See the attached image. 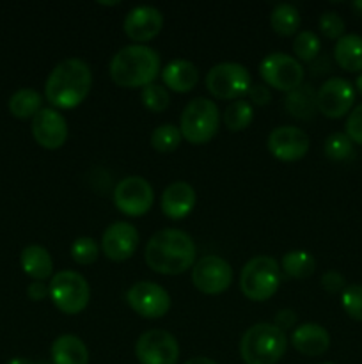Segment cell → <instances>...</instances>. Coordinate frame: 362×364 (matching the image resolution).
Instances as JSON below:
<instances>
[{
    "instance_id": "1",
    "label": "cell",
    "mask_w": 362,
    "mask_h": 364,
    "mask_svg": "<svg viewBox=\"0 0 362 364\" xmlns=\"http://www.w3.org/2000/svg\"><path fill=\"white\" fill-rule=\"evenodd\" d=\"M195 256L197 247L194 238L174 228L156 231L144 249L148 267L162 276H180L187 272L195 265Z\"/></svg>"
},
{
    "instance_id": "2",
    "label": "cell",
    "mask_w": 362,
    "mask_h": 364,
    "mask_svg": "<svg viewBox=\"0 0 362 364\" xmlns=\"http://www.w3.org/2000/svg\"><path fill=\"white\" fill-rule=\"evenodd\" d=\"M92 87V71L78 57L64 59L50 71L45 84V98L57 110H70L80 105Z\"/></svg>"
},
{
    "instance_id": "3",
    "label": "cell",
    "mask_w": 362,
    "mask_h": 364,
    "mask_svg": "<svg viewBox=\"0 0 362 364\" xmlns=\"http://www.w3.org/2000/svg\"><path fill=\"white\" fill-rule=\"evenodd\" d=\"M160 64L158 52L151 46L128 45L112 57L109 73L114 84L119 87L138 89L155 82L162 71Z\"/></svg>"
},
{
    "instance_id": "4",
    "label": "cell",
    "mask_w": 362,
    "mask_h": 364,
    "mask_svg": "<svg viewBox=\"0 0 362 364\" xmlns=\"http://www.w3.org/2000/svg\"><path fill=\"white\" fill-rule=\"evenodd\" d=\"M286 348V333L268 322L248 327L240 341V355L245 364H277Z\"/></svg>"
},
{
    "instance_id": "5",
    "label": "cell",
    "mask_w": 362,
    "mask_h": 364,
    "mask_svg": "<svg viewBox=\"0 0 362 364\" xmlns=\"http://www.w3.org/2000/svg\"><path fill=\"white\" fill-rule=\"evenodd\" d=\"M280 265L272 256H256L248 259L240 274V290L248 301L265 302L280 287Z\"/></svg>"
},
{
    "instance_id": "6",
    "label": "cell",
    "mask_w": 362,
    "mask_h": 364,
    "mask_svg": "<svg viewBox=\"0 0 362 364\" xmlns=\"http://www.w3.org/2000/svg\"><path fill=\"white\" fill-rule=\"evenodd\" d=\"M220 127V110L209 98H195L187 103L180 119L181 137L194 146L212 141Z\"/></svg>"
},
{
    "instance_id": "7",
    "label": "cell",
    "mask_w": 362,
    "mask_h": 364,
    "mask_svg": "<svg viewBox=\"0 0 362 364\" xmlns=\"http://www.w3.org/2000/svg\"><path fill=\"white\" fill-rule=\"evenodd\" d=\"M50 301L64 315H78L91 299L87 279L75 270H60L50 279Z\"/></svg>"
},
{
    "instance_id": "8",
    "label": "cell",
    "mask_w": 362,
    "mask_h": 364,
    "mask_svg": "<svg viewBox=\"0 0 362 364\" xmlns=\"http://www.w3.org/2000/svg\"><path fill=\"white\" fill-rule=\"evenodd\" d=\"M206 89L219 100H238L248 92L252 77L243 64L220 63L206 73Z\"/></svg>"
},
{
    "instance_id": "9",
    "label": "cell",
    "mask_w": 362,
    "mask_h": 364,
    "mask_svg": "<svg viewBox=\"0 0 362 364\" xmlns=\"http://www.w3.org/2000/svg\"><path fill=\"white\" fill-rule=\"evenodd\" d=\"M263 84L283 92H291L304 84V68L300 60L283 52L268 53L259 64Z\"/></svg>"
},
{
    "instance_id": "10",
    "label": "cell",
    "mask_w": 362,
    "mask_h": 364,
    "mask_svg": "<svg viewBox=\"0 0 362 364\" xmlns=\"http://www.w3.org/2000/svg\"><path fill=\"white\" fill-rule=\"evenodd\" d=\"M114 205L128 217H142L155 205L153 185L142 176H128L114 188Z\"/></svg>"
},
{
    "instance_id": "11",
    "label": "cell",
    "mask_w": 362,
    "mask_h": 364,
    "mask_svg": "<svg viewBox=\"0 0 362 364\" xmlns=\"http://www.w3.org/2000/svg\"><path fill=\"white\" fill-rule=\"evenodd\" d=\"M126 302L138 316L149 320L162 318L170 309L169 291L153 281H138L126 291Z\"/></svg>"
},
{
    "instance_id": "12",
    "label": "cell",
    "mask_w": 362,
    "mask_h": 364,
    "mask_svg": "<svg viewBox=\"0 0 362 364\" xmlns=\"http://www.w3.org/2000/svg\"><path fill=\"white\" fill-rule=\"evenodd\" d=\"M192 283L201 294L220 295L233 283V269L220 256H202L192 267Z\"/></svg>"
},
{
    "instance_id": "13",
    "label": "cell",
    "mask_w": 362,
    "mask_h": 364,
    "mask_svg": "<svg viewBox=\"0 0 362 364\" xmlns=\"http://www.w3.org/2000/svg\"><path fill=\"white\" fill-rule=\"evenodd\" d=\"M355 103V87L350 80L341 77H332L323 82L316 91V105L318 112L329 119H341L351 112Z\"/></svg>"
},
{
    "instance_id": "14",
    "label": "cell",
    "mask_w": 362,
    "mask_h": 364,
    "mask_svg": "<svg viewBox=\"0 0 362 364\" xmlns=\"http://www.w3.org/2000/svg\"><path fill=\"white\" fill-rule=\"evenodd\" d=\"M135 355L141 364H176L180 361V343L163 329L146 331L135 343Z\"/></svg>"
},
{
    "instance_id": "15",
    "label": "cell",
    "mask_w": 362,
    "mask_h": 364,
    "mask_svg": "<svg viewBox=\"0 0 362 364\" xmlns=\"http://www.w3.org/2000/svg\"><path fill=\"white\" fill-rule=\"evenodd\" d=\"M266 146L273 159L280 162H298L307 155L311 148V139L302 128L286 124V127H277L270 132Z\"/></svg>"
},
{
    "instance_id": "16",
    "label": "cell",
    "mask_w": 362,
    "mask_h": 364,
    "mask_svg": "<svg viewBox=\"0 0 362 364\" xmlns=\"http://www.w3.org/2000/svg\"><path fill=\"white\" fill-rule=\"evenodd\" d=\"M32 137L41 148L59 149L67 141V121L53 107H45L32 119Z\"/></svg>"
},
{
    "instance_id": "17",
    "label": "cell",
    "mask_w": 362,
    "mask_h": 364,
    "mask_svg": "<svg viewBox=\"0 0 362 364\" xmlns=\"http://www.w3.org/2000/svg\"><path fill=\"white\" fill-rule=\"evenodd\" d=\"M141 242L137 228L124 220L110 224L102 237V251L112 262H126L135 255Z\"/></svg>"
},
{
    "instance_id": "18",
    "label": "cell",
    "mask_w": 362,
    "mask_h": 364,
    "mask_svg": "<svg viewBox=\"0 0 362 364\" xmlns=\"http://www.w3.org/2000/svg\"><path fill=\"white\" fill-rule=\"evenodd\" d=\"M163 27L162 11L153 6H137L128 11L123 21V31L135 45L151 41Z\"/></svg>"
},
{
    "instance_id": "19",
    "label": "cell",
    "mask_w": 362,
    "mask_h": 364,
    "mask_svg": "<svg viewBox=\"0 0 362 364\" xmlns=\"http://www.w3.org/2000/svg\"><path fill=\"white\" fill-rule=\"evenodd\" d=\"M197 203L195 188L187 181H174L162 192L160 206L163 215L172 220H181L192 213Z\"/></svg>"
},
{
    "instance_id": "20",
    "label": "cell",
    "mask_w": 362,
    "mask_h": 364,
    "mask_svg": "<svg viewBox=\"0 0 362 364\" xmlns=\"http://www.w3.org/2000/svg\"><path fill=\"white\" fill-rule=\"evenodd\" d=\"M291 345L295 350L307 358H319L325 354L330 347V334L319 323H302L295 327V331L290 336Z\"/></svg>"
},
{
    "instance_id": "21",
    "label": "cell",
    "mask_w": 362,
    "mask_h": 364,
    "mask_svg": "<svg viewBox=\"0 0 362 364\" xmlns=\"http://www.w3.org/2000/svg\"><path fill=\"white\" fill-rule=\"evenodd\" d=\"M163 84L174 92H190L199 82V70L187 59H174L160 71Z\"/></svg>"
},
{
    "instance_id": "22",
    "label": "cell",
    "mask_w": 362,
    "mask_h": 364,
    "mask_svg": "<svg viewBox=\"0 0 362 364\" xmlns=\"http://www.w3.org/2000/svg\"><path fill=\"white\" fill-rule=\"evenodd\" d=\"M20 265L34 281H46L53 276V259L43 245H27L20 255Z\"/></svg>"
},
{
    "instance_id": "23",
    "label": "cell",
    "mask_w": 362,
    "mask_h": 364,
    "mask_svg": "<svg viewBox=\"0 0 362 364\" xmlns=\"http://www.w3.org/2000/svg\"><path fill=\"white\" fill-rule=\"evenodd\" d=\"M53 364H89V350L75 334H62L50 348Z\"/></svg>"
},
{
    "instance_id": "24",
    "label": "cell",
    "mask_w": 362,
    "mask_h": 364,
    "mask_svg": "<svg viewBox=\"0 0 362 364\" xmlns=\"http://www.w3.org/2000/svg\"><path fill=\"white\" fill-rule=\"evenodd\" d=\"M334 59L341 70L348 73L362 71V36L344 34L334 46Z\"/></svg>"
},
{
    "instance_id": "25",
    "label": "cell",
    "mask_w": 362,
    "mask_h": 364,
    "mask_svg": "<svg viewBox=\"0 0 362 364\" xmlns=\"http://www.w3.org/2000/svg\"><path fill=\"white\" fill-rule=\"evenodd\" d=\"M284 109L295 119H312L314 114L318 112L314 87L309 84H302L291 92H287L286 100H284Z\"/></svg>"
},
{
    "instance_id": "26",
    "label": "cell",
    "mask_w": 362,
    "mask_h": 364,
    "mask_svg": "<svg viewBox=\"0 0 362 364\" xmlns=\"http://www.w3.org/2000/svg\"><path fill=\"white\" fill-rule=\"evenodd\" d=\"M43 96L35 89H18L9 98V112L18 119H34L35 114L43 109Z\"/></svg>"
},
{
    "instance_id": "27",
    "label": "cell",
    "mask_w": 362,
    "mask_h": 364,
    "mask_svg": "<svg viewBox=\"0 0 362 364\" xmlns=\"http://www.w3.org/2000/svg\"><path fill=\"white\" fill-rule=\"evenodd\" d=\"M270 25L275 34L290 38L297 34L300 28V13L293 4H277L270 14Z\"/></svg>"
},
{
    "instance_id": "28",
    "label": "cell",
    "mask_w": 362,
    "mask_h": 364,
    "mask_svg": "<svg viewBox=\"0 0 362 364\" xmlns=\"http://www.w3.org/2000/svg\"><path fill=\"white\" fill-rule=\"evenodd\" d=\"M280 269L293 279H305L314 274L316 259L307 251H290L280 259Z\"/></svg>"
},
{
    "instance_id": "29",
    "label": "cell",
    "mask_w": 362,
    "mask_h": 364,
    "mask_svg": "<svg viewBox=\"0 0 362 364\" xmlns=\"http://www.w3.org/2000/svg\"><path fill=\"white\" fill-rule=\"evenodd\" d=\"M254 119V109L247 100H234L224 110V124L229 132H243Z\"/></svg>"
},
{
    "instance_id": "30",
    "label": "cell",
    "mask_w": 362,
    "mask_h": 364,
    "mask_svg": "<svg viewBox=\"0 0 362 364\" xmlns=\"http://www.w3.org/2000/svg\"><path fill=\"white\" fill-rule=\"evenodd\" d=\"M323 151H325L327 159L334 160V162H344V160H350L355 155V144L346 134L336 132V134H330L325 139Z\"/></svg>"
},
{
    "instance_id": "31",
    "label": "cell",
    "mask_w": 362,
    "mask_h": 364,
    "mask_svg": "<svg viewBox=\"0 0 362 364\" xmlns=\"http://www.w3.org/2000/svg\"><path fill=\"white\" fill-rule=\"evenodd\" d=\"M293 52L297 55V60L312 63L319 55V52H322V41H319L318 34L312 31L298 32L295 36Z\"/></svg>"
},
{
    "instance_id": "32",
    "label": "cell",
    "mask_w": 362,
    "mask_h": 364,
    "mask_svg": "<svg viewBox=\"0 0 362 364\" xmlns=\"http://www.w3.org/2000/svg\"><path fill=\"white\" fill-rule=\"evenodd\" d=\"M181 139L183 137H181L180 128L170 123H165L155 128V132L151 134V146L158 153H170L177 149V146L181 144Z\"/></svg>"
},
{
    "instance_id": "33",
    "label": "cell",
    "mask_w": 362,
    "mask_h": 364,
    "mask_svg": "<svg viewBox=\"0 0 362 364\" xmlns=\"http://www.w3.org/2000/svg\"><path fill=\"white\" fill-rule=\"evenodd\" d=\"M70 255L73 258V262L78 263V265H92V263H96V259L99 256V245L96 244L94 238L78 237L71 244Z\"/></svg>"
},
{
    "instance_id": "34",
    "label": "cell",
    "mask_w": 362,
    "mask_h": 364,
    "mask_svg": "<svg viewBox=\"0 0 362 364\" xmlns=\"http://www.w3.org/2000/svg\"><path fill=\"white\" fill-rule=\"evenodd\" d=\"M141 100L142 103H144L146 109L153 110V112H163L170 103V96L167 87L155 84V82L146 85V87H142Z\"/></svg>"
},
{
    "instance_id": "35",
    "label": "cell",
    "mask_w": 362,
    "mask_h": 364,
    "mask_svg": "<svg viewBox=\"0 0 362 364\" xmlns=\"http://www.w3.org/2000/svg\"><path fill=\"white\" fill-rule=\"evenodd\" d=\"M341 306L350 318L362 322V284H346L341 294Z\"/></svg>"
},
{
    "instance_id": "36",
    "label": "cell",
    "mask_w": 362,
    "mask_h": 364,
    "mask_svg": "<svg viewBox=\"0 0 362 364\" xmlns=\"http://www.w3.org/2000/svg\"><path fill=\"white\" fill-rule=\"evenodd\" d=\"M319 32L329 39H341L344 36V20L334 11H325L318 20Z\"/></svg>"
},
{
    "instance_id": "37",
    "label": "cell",
    "mask_w": 362,
    "mask_h": 364,
    "mask_svg": "<svg viewBox=\"0 0 362 364\" xmlns=\"http://www.w3.org/2000/svg\"><path fill=\"white\" fill-rule=\"evenodd\" d=\"M344 134L350 137L353 144L362 146V103L351 109L348 114L346 124H344Z\"/></svg>"
},
{
    "instance_id": "38",
    "label": "cell",
    "mask_w": 362,
    "mask_h": 364,
    "mask_svg": "<svg viewBox=\"0 0 362 364\" xmlns=\"http://www.w3.org/2000/svg\"><path fill=\"white\" fill-rule=\"evenodd\" d=\"M319 283H322L323 290L329 291V294H339V291L343 294V290L346 288V279L337 270H327L322 279H319Z\"/></svg>"
},
{
    "instance_id": "39",
    "label": "cell",
    "mask_w": 362,
    "mask_h": 364,
    "mask_svg": "<svg viewBox=\"0 0 362 364\" xmlns=\"http://www.w3.org/2000/svg\"><path fill=\"white\" fill-rule=\"evenodd\" d=\"M247 98L251 105H268L272 102V92H270V87L266 84H252L247 92Z\"/></svg>"
},
{
    "instance_id": "40",
    "label": "cell",
    "mask_w": 362,
    "mask_h": 364,
    "mask_svg": "<svg viewBox=\"0 0 362 364\" xmlns=\"http://www.w3.org/2000/svg\"><path fill=\"white\" fill-rule=\"evenodd\" d=\"M297 322H298V315L293 311V309H279L275 318H273V326L279 327L283 333L293 329V327L297 326Z\"/></svg>"
},
{
    "instance_id": "41",
    "label": "cell",
    "mask_w": 362,
    "mask_h": 364,
    "mask_svg": "<svg viewBox=\"0 0 362 364\" xmlns=\"http://www.w3.org/2000/svg\"><path fill=\"white\" fill-rule=\"evenodd\" d=\"M27 297L34 302L45 301L46 297H50L48 284L45 281H32L27 287Z\"/></svg>"
},
{
    "instance_id": "42",
    "label": "cell",
    "mask_w": 362,
    "mask_h": 364,
    "mask_svg": "<svg viewBox=\"0 0 362 364\" xmlns=\"http://www.w3.org/2000/svg\"><path fill=\"white\" fill-rule=\"evenodd\" d=\"M185 364H219V363H215L209 358H204V355H195V358H190Z\"/></svg>"
},
{
    "instance_id": "43",
    "label": "cell",
    "mask_w": 362,
    "mask_h": 364,
    "mask_svg": "<svg viewBox=\"0 0 362 364\" xmlns=\"http://www.w3.org/2000/svg\"><path fill=\"white\" fill-rule=\"evenodd\" d=\"M6 364H35V363L31 361V359H25V358H14V359H9Z\"/></svg>"
},
{
    "instance_id": "44",
    "label": "cell",
    "mask_w": 362,
    "mask_h": 364,
    "mask_svg": "<svg viewBox=\"0 0 362 364\" xmlns=\"http://www.w3.org/2000/svg\"><path fill=\"white\" fill-rule=\"evenodd\" d=\"M353 87H355V91H357L358 95L362 96V73L358 75V77H357V80H355V85H353Z\"/></svg>"
},
{
    "instance_id": "45",
    "label": "cell",
    "mask_w": 362,
    "mask_h": 364,
    "mask_svg": "<svg viewBox=\"0 0 362 364\" xmlns=\"http://www.w3.org/2000/svg\"><path fill=\"white\" fill-rule=\"evenodd\" d=\"M351 7H353V9L357 11L358 14H362V0H358V2H353V4H351Z\"/></svg>"
},
{
    "instance_id": "46",
    "label": "cell",
    "mask_w": 362,
    "mask_h": 364,
    "mask_svg": "<svg viewBox=\"0 0 362 364\" xmlns=\"http://www.w3.org/2000/svg\"><path fill=\"white\" fill-rule=\"evenodd\" d=\"M35 364H53V363H48V361H41V363H35Z\"/></svg>"
},
{
    "instance_id": "47",
    "label": "cell",
    "mask_w": 362,
    "mask_h": 364,
    "mask_svg": "<svg viewBox=\"0 0 362 364\" xmlns=\"http://www.w3.org/2000/svg\"><path fill=\"white\" fill-rule=\"evenodd\" d=\"M322 364H336V363H322Z\"/></svg>"
}]
</instances>
